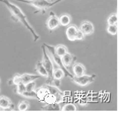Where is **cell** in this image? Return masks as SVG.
<instances>
[{
	"label": "cell",
	"instance_id": "cell-8",
	"mask_svg": "<svg viewBox=\"0 0 127 119\" xmlns=\"http://www.w3.org/2000/svg\"><path fill=\"white\" fill-rule=\"evenodd\" d=\"M64 77V73L60 67H54V71H53V83L52 84L59 87L61 83V80Z\"/></svg>",
	"mask_w": 127,
	"mask_h": 119
},
{
	"label": "cell",
	"instance_id": "cell-2",
	"mask_svg": "<svg viewBox=\"0 0 127 119\" xmlns=\"http://www.w3.org/2000/svg\"><path fill=\"white\" fill-rule=\"evenodd\" d=\"M16 1L23 2V3L28 4L30 6L35 7L36 10L34 12V14H36L38 12L44 14L49 8L55 4L59 3L63 0H55V1H49V0H16Z\"/></svg>",
	"mask_w": 127,
	"mask_h": 119
},
{
	"label": "cell",
	"instance_id": "cell-28",
	"mask_svg": "<svg viewBox=\"0 0 127 119\" xmlns=\"http://www.w3.org/2000/svg\"><path fill=\"white\" fill-rule=\"evenodd\" d=\"M85 38V35L81 32V30L79 28H78V31L76 32V36H75V40H82Z\"/></svg>",
	"mask_w": 127,
	"mask_h": 119
},
{
	"label": "cell",
	"instance_id": "cell-13",
	"mask_svg": "<svg viewBox=\"0 0 127 119\" xmlns=\"http://www.w3.org/2000/svg\"><path fill=\"white\" fill-rule=\"evenodd\" d=\"M73 76H80L86 73V68L82 63H74L72 66Z\"/></svg>",
	"mask_w": 127,
	"mask_h": 119
},
{
	"label": "cell",
	"instance_id": "cell-19",
	"mask_svg": "<svg viewBox=\"0 0 127 119\" xmlns=\"http://www.w3.org/2000/svg\"><path fill=\"white\" fill-rule=\"evenodd\" d=\"M46 106L44 108H42L41 109L44 111H60L61 108L60 106L59 103H49V104H45Z\"/></svg>",
	"mask_w": 127,
	"mask_h": 119
},
{
	"label": "cell",
	"instance_id": "cell-16",
	"mask_svg": "<svg viewBox=\"0 0 127 119\" xmlns=\"http://www.w3.org/2000/svg\"><path fill=\"white\" fill-rule=\"evenodd\" d=\"M35 91H36V93H37V99L39 100L40 103H42V101L45 98V97L49 93L47 88H45V85H43L40 88H37Z\"/></svg>",
	"mask_w": 127,
	"mask_h": 119
},
{
	"label": "cell",
	"instance_id": "cell-24",
	"mask_svg": "<svg viewBox=\"0 0 127 119\" xmlns=\"http://www.w3.org/2000/svg\"><path fill=\"white\" fill-rule=\"evenodd\" d=\"M106 31H107V32L110 35L116 36L118 31L117 25H108L107 27H106Z\"/></svg>",
	"mask_w": 127,
	"mask_h": 119
},
{
	"label": "cell",
	"instance_id": "cell-6",
	"mask_svg": "<svg viewBox=\"0 0 127 119\" xmlns=\"http://www.w3.org/2000/svg\"><path fill=\"white\" fill-rule=\"evenodd\" d=\"M44 85L45 86V88H47L48 92L56 98L58 103H60L62 102L63 98L64 97V93L60 90L59 87H56V86H55L53 84H45V83Z\"/></svg>",
	"mask_w": 127,
	"mask_h": 119
},
{
	"label": "cell",
	"instance_id": "cell-21",
	"mask_svg": "<svg viewBox=\"0 0 127 119\" xmlns=\"http://www.w3.org/2000/svg\"><path fill=\"white\" fill-rule=\"evenodd\" d=\"M29 107H30L29 101L22 100L18 103V105H17V109L19 111H27V110H28Z\"/></svg>",
	"mask_w": 127,
	"mask_h": 119
},
{
	"label": "cell",
	"instance_id": "cell-12",
	"mask_svg": "<svg viewBox=\"0 0 127 119\" xmlns=\"http://www.w3.org/2000/svg\"><path fill=\"white\" fill-rule=\"evenodd\" d=\"M78 27L74 24H69L67 27V28L65 30V34L68 40H70V41H74L76 32L78 31Z\"/></svg>",
	"mask_w": 127,
	"mask_h": 119
},
{
	"label": "cell",
	"instance_id": "cell-15",
	"mask_svg": "<svg viewBox=\"0 0 127 119\" xmlns=\"http://www.w3.org/2000/svg\"><path fill=\"white\" fill-rule=\"evenodd\" d=\"M72 18L71 16L67 13H64L62 15H60L59 17V22H60V26L63 27H68V25L71 23Z\"/></svg>",
	"mask_w": 127,
	"mask_h": 119
},
{
	"label": "cell",
	"instance_id": "cell-29",
	"mask_svg": "<svg viewBox=\"0 0 127 119\" xmlns=\"http://www.w3.org/2000/svg\"><path fill=\"white\" fill-rule=\"evenodd\" d=\"M49 1H53V0H49Z\"/></svg>",
	"mask_w": 127,
	"mask_h": 119
},
{
	"label": "cell",
	"instance_id": "cell-5",
	"mask_svg": "<svg viewBox=\"0 0 127 119\" xmlns=\"http://www.w3.org/2000/svg\"><path fill=\"white\" fill-rule=\"evenodd\" d=\"M96 78V75H80V76H73V79H71L73 83H75L76 84L82 86V87H84V86H87L90 83H92L93 82H94Z\"/></svg>",
	"mask_w": 127,
	"mask_h": 119
},
{
	"label": "cell",
	"instance_id": "cell-14",
	"mask_svg": "<svg viewBox=\"0 0 127 119\" xmlns=\"http://www.w3.org/2000/svg\"><path fill=\"white\" fill-rule=\"evenodd\" d=\"M20 77H21V80H22V83H27L31 81H34L35 79H39L40 78V75H32V74H22V75H20Z\"/></svg>",
	"mask_w": 127,
	"mask_h": 119
},
{
	"label": "cell",
	"instance_id": "cell-11",
	"mask_svg": "<svg viewBox=\"0 0 127 119\" xmlns=\"http://www.w3.org/2000/svg\"><path fill=\"white\" fill-rule=\"evenodd\" d=\"M76 59H77V58H76L75 55H73V54H71V53H69L68 51L61 57L63 65H64L66 68L72 66L73 65V63L76 61Z\"/></svg>",
	"mask_w": 127,
	"mask_h": 119
},
{
	"label": "cell",
	"instance_id": "cell-25",
	"mask_svg": "<svg viewBox=\"0 0 127 119\" xmlns=\"http://www.w3.org/2000/svg\"><path fill=\"white\" fill-rule=\"evenodd\" d=\"M15 86H16V93L17 94L21 95L22 93L26 91V84L23 83L21 82V83H19L18 84H17Z\"/></svg>",
	"mask_w": 127,
	"mask_h": 119
},
{
	"label": "cell",
	"instance_id": "cell-26",
	"mask_svg": "<svg viewBox=\"0 0 127 119\" xmlns=\"http://www.w3.org/2000/svg\"><path fill=\"white\" fill-rule=\"evenodd\" d=\"M21 82H22V80H21V77H20V75L19 74H16L11 80H9L8 83H9V84L17 85V84H18L19 83H21Z\"/></svg>",
	"mask_w": 127,
	"mask_h": 119
},
{
	"label": "cell",
	"instance_id": "cell-23",
	"mask_svg": "<svg viewBox=\"0 0 127 119\" xmlns=\"http://www.w3.org/2000/svg\"><path fill=\"white\" fill-rule=\"evenodd\" d=\"M106 22H107L108 25H117V22H118L117 14L116 13L111 14L107 18V21Z\"/></svg>",
	"mask_w": 127,
	"mask_h": 119
},
{
	"label": "cell",
	"instance_id": "cell-10",
	"mask_svg": "<svg viewBox=\"0 0 127 119\" xmlns=\"http://www.w3.org/2000/svg\"><path fill=\"white\" fill-rule=\"evenodd\" d=\"M0 109L14 110V104L9 98L6 96H0Z\"/></svg>",
	"mask_w": 127,
	"mask_h": 119
},
{
	"label": "cell",
	"instance_id": "cell-3",
	"mask_svg": "<svg viewBox=\"0 0 127 119\" xmlns=\"http://www.w3.org/2000/svg\"><path fill=\"white\" fill-rule=\"evenodd\" d=\"M43 45H44L45 47L47 49L48 55H49L50 57L51 58V60H53V62H54L58 67H60V69H61L64 71V76L69 78L70 79H72L73 77V74L68 71V68H66L64 65H63L62 60H61V57H60L59 55H58L56 53H55V46H53V45H48V44H45V43H44Z\"/></svg>",
	"mask_w": 127,
	"mask_h": 119
},
{
	"label": "cell",
	"instance_id": "cell-22",
	"mask_svg": "<svg viewBox=\"0 0 127 119\" xmlns=\"http://www.w3.org/2000/svg\"><path fill=\"white\" fill-rule=\"evenodd\" d=\"M77 108L74 104L73 103H67V104L64 105L63 108H61V111L64 112H74V111H77Z\"/></svg>",
	"mask_w": 127,
	"mask_h": 119
},
{
	"label": "cell",
	"instance_id": "cell-4",
	"mask_svg": "<svg viewBox=\"0 0 127 119\" xmlns=\"http://www.w3.org/2000/svg\"><path fill=\"white\" fill-rule=\"evenodd\" d=\"M42 51H43V57H42V64L44 65L45 70L47 72V80L45 82V84H52L53 83V71H54V63L50 55H48L47 50H45L44 45H42Z\"/></svg>",
	"mask_w": 127,
	"mask_h": 119
},
{
	"label": "cell",
	"instance_id": "cell-9",
	"mask_svg": "<svg viewBox=\"0 0 127 119\" xmlns=\"http://www.w3.org/2000/svg\"><path fill=\"white\" fill-rule=\"evenodd\" d=\"M79 29L85 36H87V35H91L94 32V26H93V24L89 21L82 22V23L80 24Z\"/></svg>",
	"mask_w": 127,
	"mask_h": 119
},
{
	"label": "cell",
	"instance_id": "cell-18",
	"mask_svg": "<svg viewBox=\"0 0 127 119\" xmlns=\"http://www.w3.org/2000/svg\"><path fill=\"white\" fill-rule=\"evenodd\" d=\"M55 51L60 57H62L64 55H65L68 51V50L67 46H65L64 45L60 44L55 46Z\"/></svg>",
	"mask_w": 127,
	"mask_h": 119
},
{
	"label": "cell",
	"instance_id": "cell-27",
	"mask_svg": "<svg viewBox=\"0 0 127 119\" xmlns=\"http://www.w3.org/2000/svg\"><path fill=\"white\" fill-rule=\"evenodd\" d=\"M35 86H36V83H35V81H31V82L26 83V90L27 91H32V90H35Z\"/></svg>",
	"mask_w": 127,
	"mask_h": 119
},
{
	"label": "cell",
	"instance_id": "cell-1",
	"mask_svg": "<svg viewBox=\"0 0 127 119\" xmlns=\"http://www.w3.org/2000/svg\"><path fill=\"white\" fill-rule=\"evenodd\" d=\"M0 2H2L6 5L7 9L9 10V12H11V17L12 19L16 22H21L26 28L32 34L33 40L34 41H37L40 39V36L36 33V32L35 31V29L32 27V25L30 24L27 18L26 14L22 11V9L20 8L18 6L15 5L9 1V0H0Z\"/></svg>",
	"mask_w": 127,
	"mask_h": 119
},
{
	"label": "cell",
	"instance_id": "cell-20",
	"mask_svg": "<svg viewBox=\"0 0 127 119\" xmlns=\"http://www.w3.org/2000/svg\"><path fill=\"white\" fill-rule=\"evenodd\" d=\"M22 97L26 98H36L37 99V93L36 91L35 90H32V91H27L26 90L25 92H23L21 94Z\"/></svg>",
	"mask_w": 127,
	"mask_h": 119
},
{
	"label": "cell",
	"instance_id": "cell-7",
	"mask_svg": "<svg viewBox=\"0 0 127 119\" xmlns=\"http://www.w3.org/2000/svg\"><path fill=\"white\" fill-rule=\"evenodd\" d=\"M45 24H46V27H48V29H49L50 31L55 30L60 26L59 17H58L54 12H50V16H49V17H48L46 23Z\"/></svg>",
	"mask_w": 127,
	"mask_h": 119
},
{
	"label": "cell",
	"instance_id": "cell-17",
	"mask_svg": "<svg viewBox=\"0 0 127 119\" xmlns=\"http://www.w3.org/2000/svg\"><path fill=\"white\" fill-rule=\"evenodd\" d=\"M35 71L40 76H42V77H45V78H47V72L45 70L44 65H43L41 60L40 61H38L35 65Z\"/></svg>",
	"mask_w": 127,
	"mask_h": 119
}]
</instances>
